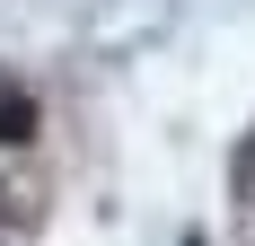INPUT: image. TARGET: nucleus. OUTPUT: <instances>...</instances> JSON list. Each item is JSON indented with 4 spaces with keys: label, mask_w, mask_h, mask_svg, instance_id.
<instances>
[{
    "label": "nucleus",
    "mask_w": 255,
    "mask_h": 246,
    "mask_svg": "<svg viewBox=\"0 0 255 246\" xmlns=\"http://www.w3.org/2000/svg\"><path fill=\"white\" fill-rule=\"evenodd\" d=\"M35 132V97L26 88H0V141H26Z\"/></svg>",
    "instance_id": "nucleus-1"
},
{
    "label": "nucleus",
    "mask_w": 255,
    "mask_h": 246,
    "mask_svg": "<svg viewBox=\"0 0 255 246\" xmlns=\"http://www.w3.org/2000/svg\"><path fill=\"white\" fill-rule=\"evenodd\" d=\"M185 246H203V238H185Z\"/></svg>",
    "instance_id": "nucleus-2"
}]
</instances>
